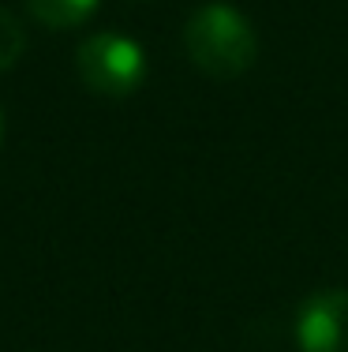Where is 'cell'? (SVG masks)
<instances>
[{"instance_id": "1", "label": "cell", "mask_w": 348, "mask_h": 352, "mask_svg": "<svg viewBox=\"0 0 348 352\" xmlns=\"http://www.w3.org/2000/svg\"><path fill=\"white\" fill-rule=\"evenodd\" d=\"M184 49L198 72L213 79H236L255 64L259 56V38L244 12L232 4H206L187 19Z\"/></svg>"}, {"instance_id": "2", "label": "cell", "mask_w": 348, "mask_h": 352, "mask_svg": "<svg viewBox=\"0 0 348 352\" xmlns=\"http://www.w3.org/2000/svg\"><path fill=\"white\" fill-rule=\"evenodd\" d=\"M76 68H79V79L94 94L128 98L146 79V56L139 41L113 34V30H102V34H90L76 49Z\"/></svg>"}, {"instance_id": "3", "label": "cell", "mask_w": 348, "mask_h": 352, "mask_svg": "<svg viewBox=\"0 0 348 352\" xmlns=\"http://www.w3.org/2000/svg\"><path fill=\"white\" fill-rule=\"evenodd\" d=\"M296 341L303 352H348V292L326 289L308 296L296 318Z\"/></svg>"}, {"instance_id": "4", "label": "cell", "mask_w": 348, "mask_h": 352, "mask_svg": "<svg viewBox=\"0 0 348 352\" xmlns=\"http://www.w3.org/2000/svg\"><path fill=\"white\" fill-rule=\"evenodd\" d=\"M27 8L41 27L71 30V27H82L97 12V0H27Z\"/></svg>"}, {"instance_id": "5", "label": "cell", "mask_w": 348, "mask_h": 352, "mask_svg": "<svg viewBox=\"0 0 348 352\" xmlns=\"http://www.w3.org/2000/svg\"><path fill=\"white\" fill-rule=\"evenodd\" d=\"M23 49H27V30H23V23L15 19L12 12L0 8V72L12 68L23 56Z\"/></svg>"}, {"instance_id": "6", "label": "cell", "mask_w": 348, "mask_h": 352, "mask_svg": "<svg viewBox=\"0 0 348 352\" xmlns=\"http://www.w3.org/2000/svg\"><path fill=\"white\" fill-rule=\"evenodd\" d=\"M0 139H4V116H0Z\"/></svg>"}]
</instances>
